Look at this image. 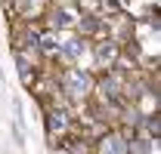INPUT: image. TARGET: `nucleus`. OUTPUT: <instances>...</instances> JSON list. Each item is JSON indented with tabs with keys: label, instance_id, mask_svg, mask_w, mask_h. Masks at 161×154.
<instances>
[{
	"label": "nucleus",
	"instance_id": "obj_1",
	"mask_svg": "<svg viewBox=\"0 0 161 154\" xmlns=\"http://www.w3.org/2000/svg\"><path fill=\"white\" fill-rule=\"evenodd\" d=\"M62 99H71V102H87V96H93V74L80 71V68H65L56 80Z\"/></svg>",
	"mask_w": 161,
	"mask_h": 154
},
{
	"label": "nucleus",
	"instance_id": "obj_2",
	"mask_svg": "<svg viewBox=\"0 0 161 154\" xmlns=\"http://www.w3.org/2000/svg\"><path fill=\"white\" fill-rule=\"evenodd\" d=\"M68 133H75V114L65 105H50L47 108V136H50V142L56 145Z\"/></svg>",
	"mask_w": 161,
	"mask_h": 154
},
{
	"label": "nucleus",
	"instance_id": "obj_3",
	"mask_svg": "<svg viewBox=\"0 0 161 154\" xmlns=\"http://www.w3.org/2000/svg\"><path fill=\"white\" fill-rule=\"evenodd\" d=\"M118 53H121V43H118V40L99 37L96 43H93V68H96L99 74H102V71H112Z\"/></svg>",
	"mask_w": 161,
	"mask_h": 154
},
{
	"label": "nucleus",
	"instance_id": "obj_4",
	"mask_svg": "<svg viewBox=\"0 0 161 154\" xmlns=\"http://www.w3.org/2000/svg\"><path fill=\"white\" fill-rule=\"evenodd\" d=\"M43 9H47V0H13V3L6 6V13H9L13 19H19V22H34V19H40Z\"/></svg>",
	"mask_w": 161,
	"mask_h": 154
},
{
	"label": "nucleus",
	"instance_id": "obj_5",
	"mask_svg": "<svg viewBox=\"0 0 161 154\" xmlns=\"http://www.w3.org/2000/svg\"><path fill=\"white\" fill-rule=\"evenodd\" d=\"M93 154H127V133L105 130L99 136V142L93 145Z\"/></svg>",
	"mask_w": 161,
	"mask_h": 154
},
{
	"label": "nucleus",
	"instance_id": "obj_6",
	"mask_svg": "<svg viewBox=\"0 0 161 154\" xmlns=\"http://www.w3.org/2000/svg\"><path fill=\"white\" fill-rule=\"evenodd\" d=\"M84 49H87V40L75 34V37H68V40H62V43H59V53H56V56H59V62L65 65V68H71V65L84 56Z\"/></svg>",
	"mask_w": 161,
	"mask_h": 154
},
{
	"label": "nucleus",
	"instance_id": "obj_7",
	"mask_svg": "<svg viewBox=\"0 0 161 154\" xmlns=\"http://www.w3.org/2000/svg\"><path fill=\"white\" fill-rule=\"evenodd\" d=\"M16 71H19V77L25 80V83H31V80L37 77V68H34V62L25 56V53H19V56H16Z\"/></svg>",
	"mask_w": 161,
	"mask_h": 154
},
{
	"label": "nucleus",
	"instance_id": "obj_8",
	"mask_svg": "<svg viewBox=\"0 0 161 154\" xmlns=\"http://www.w3.org/2000/svg\"><path fill=\"white\" fill-rule=\"evenodd\" d=\"M65 151L68 154H93V145L87 139H68L65 142Z\"/></svg>",
	"mask_w": 161,
	"mask_h": 154
},
{
	"label": "nucleus",
	"instance_id": "obj_9",
	"mask_svg": "<svg viewBox=\"0 0 161 154\" xmlns=\"http://www.w3.org/2000/svg\"><path fill=\"white\" fill-rule=\"evenodd\" d=\"M13 139H16V145H19V148H25V136H22V130L16 126V123H13Z\"/></svg>",
	"mask_w": 161,
	"mask_h": 154
}]
</instances>
